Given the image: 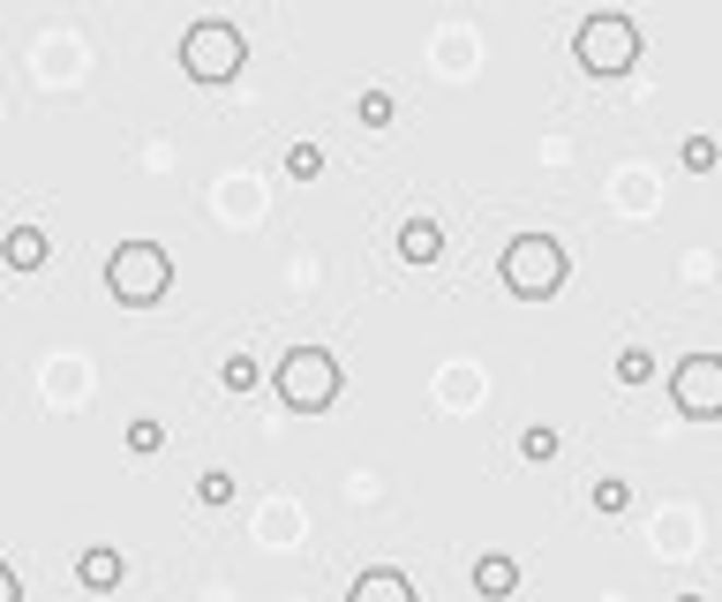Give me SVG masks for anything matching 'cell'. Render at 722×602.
<instances>
[{"label":"cell","mask_w":722,"mask_h":602,"mask_svg":"<svg viewBox=\"0 0 722 602\" xmlns=\"http://www.w3.org/2000/svg\"><path fill=\"white\" fill-rule=\"evenodd\" d=\"M399 257H406V264H437V257H445V226H437V219H406V226H399Z\"/></svg>","instance_id":"cell-7"},{"label":"cell","mask_w":722,"mask_h":602,"mask_svg":"<svg viewBox=\"0 0 722 602\" xmlns=\"http://www.w3.org/2000/svg\"><path fill=\"white\" fill-rule=\"evenodd\" d=\"M354 114H362V129H392V91H362V98H354Z\"/></svg>","instance_id":"cell-14"},{"label":"cell","mask_w":722,"mask_h":602,"mask_svg":"<svg viewBox=\"0 0 722 602\" xmlns=\"http://www.w3.org/2000/svg\"><path fill=\"white\" fill-rule=\"evenodd\" d=\"M0 602H23V588H15V573L0 565Z\"/></svg>","instance_id":"cell-21"},{"label":"cell","mask_w":722,"mask_h":602,"mask_svg":"<svg viewBox=\"0 0 722 602\" xmlns=\"http://www.w3.org/2000/svg\"><path fill=\"white\" fill-rule=\"evenodd\" d=\"M0 257H8V271H38L46 257H54V241H46L38 226H15V234L0 241Z\"/></svg>","instance_id":"cell-10"},{"label":"cell","mask_w":722,"mask_h":602,"mask_svg":"<svg viewBox=\"0 0 722 602\" xmlns=\"http://www.w3.org/2000/svg\"><path fill=\"white\" fill-rule=\"evenodd\" d=\"M279 400L294 406V414L331 406V400H339V362H331L324 346H294V354L279 362Z\"/></svg>","instance_id":"cell-4"},{"label":"cell","mask_w":722,"mask_h":602,"mask_svg":"<svg viewBox=\"0 0 722 602\" xmlns=\"http://www.w3.org/2000/svg\"><path fill=\"white\" fill-rule=\"evenodd\" d=\"M677 602H708V595H677Z\"/></svg>","instance_id":"cell-22"},{"label":"cell","mask_w":722,"mask_h":602,"mask_svg":"<svg viewBox=\"0 0 722 602\" xmlns=\"http://www.w3.org/2000/svg\"><path fill=\"white\" fill-rule=\"evenodd\" d=\"M241 61H249V46H241V31L234 23H197L189 38H181V68L197 75V83H234L241 75Z\"/></svg>","instance_id":"cell-5"},{"label":"cell","mask_w":722,"mask_h":602,"mask_svg":"<svg viewBox=\"0 0 722 602\" xmlns=\"http://www.w3.org/2000/svg\"><path fill=\"white\" fill-rule=\"evenodd\" d=\"M588 505L602 512V520H617V512L632 505V482H594V489H588Z\"/></svg>","instance_id":"cell-15"},{"label":"cell","mask_w":722,"mask_h":602,"mask_svg":"<svg viewBox=\"0 0 722 602\" xmlns=\"http://www.w3.org/2000/svg\"><path fill=\"white\" fill-rule=\"evenodd\" d=\"M572 61L588 68V75H625V68L640 61V31H632V15H588L580 38H572Z\"/></svg>","instance_id":"cell-3"},{"label":"cell","mask_w":722,"mask_h":602,"mask_svg":"<svg viewBox=\"0 0 722 602\" xmlns=\"http://www.w3.org/2000/svg\"><path fill=\"white\" fill-rule=\"evenodd\" d=\"M158 445H166V422H151V414H143V422H129V452H135V460H151Z\"/></svg>","instance_id":"cell-17"},{"label":"cell","mask_w":722,"mask_h":602,"mask_svg":"<svg viewBox=\"0 0 722 602\" xmlns=\"http://www.w3.org/2000/svg\"><path fill=\"white\" fill-rule=\"evenodd\" d=\"M505 286L520 302H549L565 286V241H542V234H520L505 241Z\"/></svg>","instance_id":"cell-2"},{"label":"cell","mask_w":722,"mask_h":602,"mask_svg":"<svg viewBox=\"0 0 722 602\" xmlns=\"http://www.w3.org/2000/svg\"><path fill=\"white\" fill-rule=\"evenodd\" d=\"M346 602H414V588H406V573H392V565H384V573H362Z\"/></svg>","instance_id":"cell-11"},{"label":"cell","mask_w":722,"mask_h":602,"mask_svg":"<svg viewBox=\"0 0 722 602\" xmlns=\"http://www.w3.org/2000/svg\"><path fill=\"white\" fill-rule=\"evenodd\" d=\"M197 497H203V505H211V512H218V505H234V474H226V468L197 474Z\"/></svg>","instance_id":"cell-18"},{"label":"cell","mask_w":722,"mask_h":602,"mask_svg":"<svg viewBox=\"0 0 722 602\" xmlns=\"http://www.w3.org/2000/svg\"><path fill=\"white\" fill-rule=\"evenodd\" d=\"M218 385L249 400V392H257V362H249V354H226V362H218Z\"/></svg>","instance_id":"cell-13"},{"label":"cell","mask_w":722,"mask_h":602,"mask_svg":"<svg viewBox=\"0 0 722 602\" xmlns=\"http://www.w3.org/2000/svg\"><path fill=\"white\" fill-rule=\"evenodd\" d=\"M520 452H526V460H534V468H549V460L565 452V437H557L549 422H534V429H526V437H520Z\"/></svg>","instance_id":"cell-12"},{"label":"cell","mask_w":722,"mask_h":602,"mask_svg":"<svg viewBox=\"0 0 722 602\" xmlns=\"http://www.w3.org/2000/svg\"><path fill=\"white\" fill-rule=\"evenodd\" d=\"M648 377H655V354L648 346H625L617 354V385H648Z\"/></svg>","instance_id":"cell-16"},{"label":"cell","mask_w":722,"mask_h":602,"mask_svg":"<svg viewBox=\"0 0 722 602\" xmlns=\"http://www.w3.org/2000/svg\"><path fill=\"white\" fill-rule=\"evenodd\" d=\"M677 158H685L693 174H708V166H715V135H685V151H677Z\"/></svg>","instance_id":"cell-20"},{"label":"cell","mask_w":722,"mask_h":602,"mask_svg":"<svg viewBox=\"0 0 722 602\" xmlns=\"http://www.w3.org/2000/svg\"><path fill=\"white\" fill-rule=\"evenodd\" d=\"M286 174H294V181H317V174H324V151H317V143H294V151H286Z\"/></svg>","instance_id":"cell-19"},{"label":"cell","mask_w":722,"mask_h":602,"mask_svg":"<svg viewBox=\"0 0 722 602\" xmlns=\"http://www.w3.org/2000/svg\"><path fill=\"white\" fill-rule=\"evenodd\" d=\"M512 588H520V565H512V557H505V550H489V557H482V565H474V595L505 602V595H512Z\"/></svg>","instance_id":"cell-9"},{"label":"cell","mask_w":722,"mask_h":602,"mask_svg":"<svg viewBox=\"0 0 722 602\" xmlns=\"http://www.w3.org/2000/svg\"><path fill=\"white\" fill-rule=\"evenodd\" d=\"M670 400H677V414H693V422L722 414V362L715 354H685L677 377H670Z\"/></svg>","instance_id":"cell-6"},{"label":"cell","mask_w":722,"mask_h":602,"mask_svg":"<svg viewBox=\"0 0 722 602\" xmlns=\"http://www.w3.org/2000/svg\"><path fill=\"white\" fill-rule=\"evenodd\" d=\"M166 286H174V257H166L158 241H121V249L106 257V294L129 302V309L166 302Z\"/></svg>","instance_id":"cell-1"},{"label":"cell","mask_w":722,"mask_h":602,"mask_svg":"<svg viewBox=\"0 0 722 602\" xmlns=\"http://www.w3.org/2000/svg\"><path fill=\"white\" fill-rule=\"evenodd\" d=\"M75 580H83L91 595H106V588H121V550H106V542H91V550L75 557Z\"/></svg>","instance_id":"cell-8"}]
</instances>
